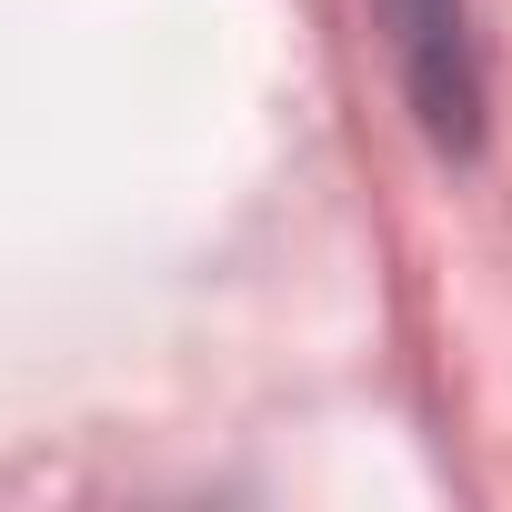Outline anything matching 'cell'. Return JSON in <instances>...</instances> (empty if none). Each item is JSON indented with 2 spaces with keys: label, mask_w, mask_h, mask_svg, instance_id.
Here are the masks:
<instances>
[{
  "label": "cell",
  "mask_w": 512,
  "mask_h": 512,
  "mask_svg": "<svg viewBox=\"0 0 512 512\" xmlns=\"http://www.w3.org/2000/svg\"><path fill=\"white\" fill-rule=\"evenodd\" d=\"M412 101L432 121V141H472V31H462V0H382Z\"/></svg>",
  "instance_id": "obj_1"
}]
</instances>
